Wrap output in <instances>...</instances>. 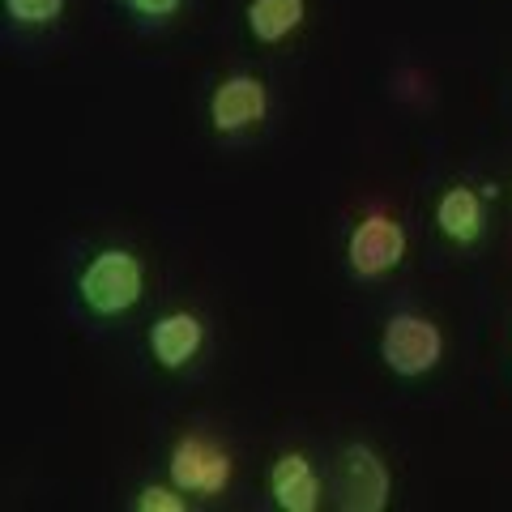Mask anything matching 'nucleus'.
<instances>
[{"mask_svg":"<svg viewBox=\"0 0 512 512\" xmlns=\"http://www.w3.org/2000/svg\"><path fill=\"white\" fill-rule=\"evenodd\" d=\"M146 295V261L133 248H99L77 274V299L99 320L133 312Z\"/></svg>","mask_w":512,"mask_h":512,"instance_id":"obj_1","label":"nucleus"},{"mask_svg":"<svg viewBox=\"0 0 512 512\" xmlns=\"http://www.w3.org/2000/svg\"><path fill=\"white\" fill-rule=\"evenodd\" d=\"M376 355H380V363L389 367L393 376L423 380V376H431L444 363V329L431 316L402 308V312H393L380 325Z\"/></svg>","mask_w":512,"mask_h":512,"instance_id":"obj_2","label":"nucleus"},{"mask_svg":"<svg viewBox=\"0 0 512 512\" xmlns=\"http://www.w3.org/2000/svg\"><path fill=\"white\" fill-rule=\"evenodd\" d=\"M167 478L184 495L218 500L235 478V457L227 444L205 436V431H184V436H175L167 448Z\"/></svg>","mask_w":512,"mask_h":512,"instance_id":"obj_3","label":"nucleus"},{"mask_svg":"<svg viewBox=\"0 0 512 512\" xmlns=\"http://www.w3.org/2000/svg\"><path fill=\"white\" fill-rule=\"evenodd\" d=\"M410 252L406 222L389 210H367L346 235V269L359 282H380L393 269H402Z\"/></svg>","mask_w":512,"mask_h":512,"instance_id":"obj_4","label":"nucleus"},{"mask_svg":"<svg viewBox=\"0 0 512 512\" xmlns=\"http://www.w3.org/2000/svg\"><path fill=\"white\" fill-rule=\"evenodd\" d=\"M210 128L218 137H244L269 116V86L256 73H227L210 90Z\"/></svg>","mask_w":512,"mask_h":512,"instance_id":"obj_5","label":"nucleus"},{"mask_svg":"<svg viewBox=\"0 0 512 512\" xmlns=\"http://www.w3.org/2000/svg\"><path fill=\"white\" fill-rule=\"evenodd\" d=\"M146 350H150L154 367H163V372H184V367L197 363L201 350H205V320L188 308L163 312L146 333Z\"/></svg>","mask_w":512,"mask_h":512,"instance_id":"obj_6","label":"nucleus"},{"mask_svg":"<svg viewBox=\"0 0 512 512\" xmlns=\"http://www.w3.org/2000/svg\"><path fill=\"white\" fill-rule=\"evenodd\" d=\"M265 491L278 512H316L320 500H325V478H320L316 461L308 453L291 448V453H282L274 466H269Z\"/></svg>","mask_w":512,"mask_h":512,"instance_id":"obj_7","label":"nucleus"},{"mask_svg":"<svg viewBox=\"0 0 512 512\" xmlns=\"http://www.w3.org/2000/svg\"><path fill=\"white\" fill-rule=\"evenodd\" d=\"M338 495H342V508H359V512L389 508V466L380 461L376 448L367 444L346 448L338 466Z\"/></svg>","mask_w":512,"mask_h":512,"instance_id":"obj_8","label":"nucleus"},{"mask_svg":"<svg viewBox=\"0 0 512 512\" xmlns=\"http://www.w3.org/2000/svg\"><path fill=\"white\" fill-rule=\"evenodd\" d=\"M431 218H436V231L453 248H474L478 239L487 235V205H483V192L474 184H448L436 197Z\"/></svg>","mask_w":512,"mask_h":512,"instance_id":"obj_9","label":"nucleus"},{"mask_svg":"<svg viewBox=\"0 0 512 512\" xmlns=\"http://www.w3.org/2000/svg\"><path fill=\"white\" fill-rule=\"evenodd\" d=\"M303 22H308V0H248L244 5L248 39L261 47H278L295 39Z\"/></svg>","mask_w":512,"mask_h":512,"instance_id":"obj_10","label":"nucleus"},{"mask_svg":"<svg viewBox=\"0 0 512 512\" xmlns=\"http://www.w3.org/2000/svg\"><path fill=\"white\" fill-rule=\"evenodd\" d=\"M5 18L22 30H43L64 18V0H0Z\"/></svg>","mask_w":512,"mask_h":512,"instance_id":"obj_11","label":"nucleus"},{"mask_svg":"<svg viewBox=\"0 0 512 512\" xmlns=\"http://www.w3.org/2000/svg\"><path fill=\"white\" fill-rule=\"evenodd\" d=\"M133 508L137 512H184L188 508V495L167 478V483H146V487H141L133 495Z\"/></svg>","mask_w":512,"mask_h":512,"instance_id":"obj_12","label":"nucleus"},{"mask_svg":"<svg viewBox=\"0 0 512 512\" xmlns=\"http://www.w3.org/2000/svg\"><path fill=\"white\" fill-rule=\"evenodd\" d=\"M124 9L146 26H167L175 13L184 9V0H124Z\"/></svg>","mask_w":512,"mask_h":512,"instance_id":"obj_13","label":"nucleus"}]
</instances>
